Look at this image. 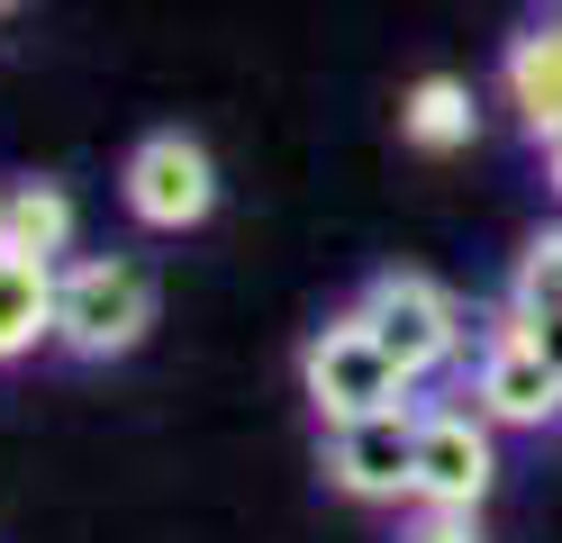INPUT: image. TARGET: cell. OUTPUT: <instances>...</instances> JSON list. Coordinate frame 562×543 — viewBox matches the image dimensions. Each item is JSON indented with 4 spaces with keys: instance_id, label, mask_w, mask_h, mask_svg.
<instances>
[{
    "instance_id": "4fadbf2b",
    "label": "cell",
    "mask_w": 562,
    "mask_h": 543,
    "mask_svg": "<svg viewBox=\"0 0 562 543\" xmlns=\"http://www.w3.org/2000/svg\"><path fill=\"white\" fill-rule=\"evenodd\" d=\"M408 543H481V534H472V517H445V507H427V517L408 525Z\"/></svg>"
},
{
    "instance_id": "ba28073f",
    "label": "cell",
    "mask_w": 562,
    "mask_h": 543,
    "mask_svg": "<svg viewBox=\"0 0 562 543\" xmlns=\"http://www.w3.org/2000/svg\"><path fill=\"white\" fill-rule=\"evenodd\" d=\"M499 82H508V109L526 118V136L553 145V136H562V27H553V19H544V27H526L517 46H508Z\"/></svg>"
},
{
    "instance_id": "3957f363",
    "label": "cell",
    "mask_w": 562,
    "mask_h": 543,
    "mask_svg": "<svg viewBox=\"0 0 562 543\" xmlns=\"http://www.w3.org/2000/svg\"><path fill=\"white\" fill-rule=\"evenodd\" d=\"M355 317L381 336V353H391L408 381H436L445 362H463V344H472V326H463V308H453V290H436L427 272H381L363 299H355Z\"/></svg>"
},
{
    "instance_id": "6da1fadb",
    "label": "cell",
    "mask_w": 562,
    "mask_h": 543,
    "mask_svg": "<svg viewBox=\"0 0 562 543\" xmlns=\"http://www.w3.org/2000/svg\"><path fill=\"white\" fill-rule=\"evenodd\" d=\"M155 326V281L119 263V253H82V263H64L55 281V344L74 362H119L146 344Z\"/></svg>"
},
{
    "instance_id": "9c48e42d",
    "label": "cell",
    "mask_w": 562,
    "mask_h": 543,
    "mask_svg": "<svg viewBox=\"0 0 562 543\" xmlns=\"http://www.w3.org/2000/svg\"><path fill=\"white\" fill-rule=\"evenodd\" d=\"M55 281L64 263H46V253H0V362L37 353L55 336Z\"/></svg>"
},
{
    "instance_id": "7a4b0ae2",
    "label": "cell",
    "mask_w": 562,
    "mask_h": 543,
    "mask_svg": "<svg viewBox=\"0 0 562 543\" xmlns=\"http://www.w3.org/2000/svg\"><path fill=\"white\" fill-rule=\"evenodd\" d=\"M300 381H308V408H318L327 426H363V417H381V408H408V372L391 353H381V336L345 308L336 326H318L308 336V353H300Z\"/></svg>"
},
{
    "instance_id": "8fae6325",
    "label": "cell",
    "mask_w": 562,
    "mask_h": 543,
    "mask_svg": "<svg viewBox=\"0 0 562 543\" xmlns=\"http://www.w3.org/2000/svg\"><path fill=\"white\" fill-rule=\"evenodd\" d=\"M0 227H10V253H55L74 245V200L55 191V181H19L10 200H0Z\"/></svg>"
},
{
    "instance_id": "9a60e30c",
    "label": "cell",
    "mask_w": 562,
    "mask_h": 543,
    "mask_svg": "<svg viewBox=\"0 0 562 543\" xmlns=\"http://www.w3.org/2000/svg\"><path fill=\"white\" fill-rule=\"evenodd\" d=\"M544 181H553V191H562V136L544 145Z\"/></svg>"
},
{
    "instance_id": "277c9868",
    "label": "cell",
    "mask_w": 562,
    "mask_h": 543,
    "mask_svg": "<svg viewBox=\"0 0 562 543\" xmlns=\"http://www.w3.org/2000/svg\"><path fill=\"white\" fill-rule=\"evenodd\" d=\"M119 191H127V217H136V227L182 236V227H200V217L218 208V163H209V145H200V136L155 127V136L127 155Z\"/></svg>"
},
{
    "instance_id": "2e32d148",
    "label": "cell",
    "mask_w": 562,
    "mask_h": 543,
    "mask_svg": "<svg viewBox=\"0 0 562 543\" xmlns=\"http://www.w3.org/2000/svg\"><path fill=\"white\" fill-rule=\"evenodd\" d=\"M0 253H10V227H0Z\"/></svg>"
},
{
    "instance_id": "ac0fdd59",
    "label": "cell",
    "mask_w": 562,
    "mask_h": 543,
    "mask_svg": "<svg viewBox=\"0 0 562 543\" xmlns=\"http://www.w3.org/2000/svg\"><path fill=\"white\" fill-rule=\"evenodd\" d=\"M553 27H562V10H553Z\"/></svg>"
},
{
    "instance_id": "7c38bea8",
    "label": "cell",
    "mask_w": 562,
    "mask_h": 543,
    "mask_svg": "<svg viewBox=\"0 0 562 543\" xmlns=\"http://www.w3.org/2000/svg\"><path fill=\"white\" fill-rule=\"evenodd\" d=\"M508 317H562V227H544L536 245L517 253V281H508Z\"/></svg>"
},
{
    "instance_id": "8992f818",
    "label": "cell",
    "mask_w": 562,
    "mask_h": 543,
    "mask_svg": "<svg viewBox=\"0 0 562 543\" xmlns=\"http://www.w3.org/2000/svg\"><path fill=\"white\" fill-rule=\"evenodd\" d=\"M499 480V453H490V417L481 408H427L417 417V507H445V517H472Z\"/></svg>"
},
{
    "instance_id": "e0dca14e",
    "label": "cell",
    "mask_w": 562,
    "mask_h": 543,
    "mask_svg": "<svg viewBox=\"0 0 562 543\" xmlns=\"http://www.w3.org/2000/svg\"><path fill=\"white\" fill-rule=\"evenodd\" d=\"M0 10H19V0H0Z\"/></svg>"
},
{
    "instance_id": "5bb4252c",
    "label": "cell",
    "mask_w": 562,
    "mask_h": 543,
    "mask_svg": "<svg viewBox=\"0 0 562 543\" xmlns=\"http://www.w3.org/2000/svg\"><path fill=\"white\" fill-rule=\"evenodd\" d=\"M526 326V336H536V353L553 362V372H562V317H517Z\"/></svg>"
},
{
    "instance_id": "52a82bcc",
    "label": "cell",
    "mask_w": 562,
    "mask_h": 543,
    "mask_svg": "<svg viewBox=\"0 0 562 543\" xmlns=\"http://www.w3.org/2000/svg\"><path fill=\"white\" fill-rule=\"evenodd\" d=\"M472 408L490 426H553L562 417V372L536 353V336L499 308V326L481 336V362H472Z\"/></svg>"
},
{
    "instance_id": "5b68a950",
    "label": "cell",
    "mask_w": 562,
    "mask_h": 543,
    "mask_svg": "<svg viewBox=\"0 0 562 543\" xmlns=\"http://www.w3.org/2000/svg\"><path fill=\"white\" fill-rule=\"evenodd\" d=\"M417 398L408 408H381L363 426H327V480L363 507H391V498H417Z\"/></svg>"
},
{
    "instance_id": "30bf717a",
    "label": "cell",
    "mask_w": 562,
    "mask_h": 543,
    "mask_svg": "<svg viewBox=\"0 0 562 543\" xmlns=\"http://www.w3.org/2000/svg\"><path fill=\"white\" fill-rule=\"evenodd\" d=\"M400 136L417 155H453V145H472V91L453 82V72H427L408 100H400Z\"/></svg>"
}]
</instances>
